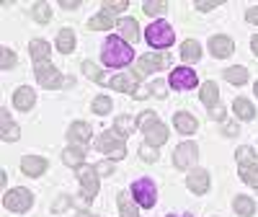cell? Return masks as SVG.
<instances>
[{
  "label": "cell",
  "instance_id": "37",
  "mask_svg": "<svg viewBox=\"0 0 258 217\" xmlns=\"http://www.w3.org/2000/svg\"><path fill=\"white\" fill-rule=\"evenodd\" d=\"M83 73L88 75L91 80H98V83H103V75L98 73V68H96L93 62H83Z\"/></svg>",
  "mask_w": 258,
  "mask_h": 217
},
{
  "label": "cell",
  "instance_id": "20",
  "mask_svg": "<svg viewBox=\"0 0 258 217\" xmlns=\"http://www.w3.org/2000/svg\"><path fill=\"white\" fill-rule=\"evenodd\" d=\"M119 36L124 41H137L140 39V24L135 18H121L119 21Z\"/></svg>",
  "mask_w": 258,
  "mask_h": 217
},
{
  "label": "cell",
  "instance_id": "39",
  "mask_svg": "<svg viewBox=\"0 0 258 217\" xmlns=\"http://www.w3.org/2000/svg\"><path fill=\"white\" fill-rule=\"evenodd\" d=\"M147 91L153 93V96H158V98H163V96H165V83H163V80H153Z\"/></svg>",
  "mask_w": 258,
  "mask_h": 217
},
{
  "label": "cell",
  "instance_id": "2",
  "mask_svg": "<svg viewBox=\"0 0 258 217\" xmlns=\"http://www.w3.org/2000/svg\"><path fill=\"white\" fill-rule=\"evenodd\" d=\"M142 132H145V140H147V145H153V147H160L165 140H168V127L158 119V114L155 112H145V114H140V119L135 122Z\"/></svg>",
  "mask_w": 258,
  "mask_h": 217
},
{
  "label": "cell",
  "instance_id": "51",
  "mask_svg": "<svg viewBox=\"0 0 258 217\" xmlns=\"http://www.w3.org/2000/svg\"><path fill=\"white\" fill-rule=\"evenodd\" d=\"M255 96H258V83H255Z\"/></svg>",
  "mask_w": 258,
  "mask_h": 217
},
{
  "label": "cell",
  "instance_id": "43",
  "mask_svg": "<svg viewBox=\"0 0 258 217\" xmlns=\"http://www.w3.org/2000/svg\"><path fill=\"white\" fill-rule=\"evenodd\" d=\"M96 171L101 173V176H106V173H111V171H114V163H111V160H103V163L96 166Z\"/></svg>",
  "mask_w": 258,
  "mask_h": 217
},
{
  "label": "cell",
  "instance_id": "40",
  "mask_svg": "<svg viewBox=\"0 0 258 217\" xmlns=\"http://www.w3.org/2000/svg\"><path fill=\"white\" fill-rule=\"evenodd\" d=\"M70 204H73V199H70V197H59V199L52 204V209H54V212H64Z\"/></svg>",
  "mask_w": 258,
  "mask_h": 217
},
{
  "label": "cell",
  "instance_id": "28",
  "mask_svg": "<svg viewBox=\"0 0 258 217\" xmlns=\"http://www.w3.org/2000/svg\"><path fill=\"white\" fill-rule=\"evenodd\" d=\"M57 49L64 52V55H70V52L75 49V34H73L70 29H62V31L57 34Z\"/></svg>",
  "mask_w": 258,
  "mask_h": 217
},
{
  "label": "cell",
  "instance_id": "8",
  "mask_svg": "<svg viewBox=\"0 0 258 217\" xmlns=\"http://www.w3.org/2000/svg\"><path fill=\"white\" fill-rule=\"evenodd\" d=\"M168 83L173 85L176 91H191V88L199 85V78H197V73H194L191 68H176L173 73H170Z\"/></svg>",
  "mask_w": 258,
  "mask_h": 217
},
{
  "label": "cell",
  "instance_id": "47",
  "mask_svg": "<svg viewBox=\"0 0 258 217\" xmlns=\"http://www.w3.org/2000/svg\"><path fill=\"white\" fill-rule=\"evenodd\" d=\"M225 132H227V137H235V135H238V127H235V124H225Z\"/></svg>",
  "mask_w": 258,
  "mask_h": 217
},
{
  "label": "cell",
  "instance_id": "25",
  "mask_svg": "<svg viewBox=\"0 0 258 217\" xmlns=\"http://www.w3.org/2000/svg\"><path fill=\"white\" fill-rule=\"evenodd\" d=\"M111 26H114V16L109 11H103V13H98V16H93L88 21V29L91 31H106V29H111Z\"/></svg>",
  "mask_w": 258,
  "mask_h": 217
},
{
  "label": "cell",
  "instance_id": "33",
  "mask_svg": "<svg viewBox=\"0 0 258 217\" xmlns=\"http://www.w3.org/2000/svg\"><path fill=\"white\" fill-rule=\"evenodd\" d=\"M34 18L39 21V24H49V18H52V11H49V6L47 3H36L34 8Z\"/></svg>",
  "mask_w": 258,
  "mask_h": 217
},
{
  "label": "cell",
  "instance_id": "4",
  "mask_svg": "<svg viewBox=\"0 0 258 217\" xmlns=\"http://www.w3.org/2000/svg\"><path fill=\"white\" fill-rule=\"evenodd\" d=\"M145 39H147L150 47H155V49H168V47L176 41V34H173V29H170V24H165V21H155V24L147 26Z\"/></svg>",
  "mask_w": 258,
  "mask_h": 217
},
{
  "label": "cell",
  "instance_id": "19",
  "mask_svg": "<svg viewBox=\"0 0 258 217\" xmlns=\"http://www.w3.org/2000/svg\"><path fill=\"white\" fill-rule=\"evenodd\" d=\"M202 101L209 106V112H217L220 108V88H217V83L207 80L202 85Z\"/></svg>",
  "mask_w": 258,
  "mask_h": 217
},
{
  "label": "cell",
  "instance_id": "34",
  "mask_svg": "<svg viewBox=\"0 0 258 217\" xmlns=\"http://www.w3.org/2000/svg\"><path fill=\"white\" fill-rule=\"evenodd\" d=\"M111 106H114V103H111L109 96H98V98L93 101V112H96L98 117H103V114H109V112H111Z\"/></svg>",
  "mask_w": 258,
  "mask_h": 217
},
{
  "label": "cell",
  "instance_id": "7",
  "mask_svg": "<svg viewBox=\"0 0 258 217\" xmlns=\"http://www.w3.org/2000/svg\"><path fill=\"white\" fill-rule=\"evenodd\" d=\"M78 179H80V186H83V199L91 202L98 194V171L91 168V166H80L78 168Z\"/></svg>",
  "mask_w": 258,
  "mask_h": 217
},
{
  "label": "cell",
  "instance_id": "23",
  "mask_svg": "<svg viewBox=\"0 0 258 217\" xmlns=\"http://www.w3.org/2000/svg\"><path fill=\"white\" fill-rule=\"evenodd\" d=\"M85 160V150L83 147H68V150H62V163L64 166H73V168H80Z\"/></svg>",
  "mask_w": 258,
  "mask_h": 217
},
{
  "label": "cell",
  "instance_id": "32",
  "mask_svg": "<svg viewBox=\"0 0 258 217\" xmlns=\"http://www.w3.org/2000/svg\"><path fill=\"white\" fill-rule=\"evenodd\" d=\"M142 11L147 16H163L168 11V3H163V0H147V3H142Z\"/></svg>",
  "mask_w": 258,
  "mask_h": 217
},
{
  "label": "cell",
  "instance_id": "12",
  "mask_svg": "<svg viewBox=\"0 0 258 217\" xmlns=\"http://www.w3.org/2000/svg\"><path fill=\"white\" fill-rule=\"evenodd\" d=\"M34 75H36V80H39L41 85H44V88H59V83H62V78H59L57 68H52L49 62L36 65V68H34Z\"/></svg>",
  "mask_w": 258,
  "mask_h": 217
},
{
  "label": "cell",
  "instance_id": "5",
  "mask_svg": "<svg viewBox=\"0 0 258 217\" xmlns=\"http://www.w3.org/2000/svg\"><path fill=\"white\" fill-rule=\"evenodd\" d=\"M3 204H6V209H11V212H16V214H24V212H29L31 204H34V194H31L29 189H24V186L11 189L6 197H3Z\"/></svg>",
  "mask_w": 258,
  "mask_h": 217
},
{
  "label": "cell",
  "instance_id": "17",
  "mask_svg": "<svg viewBox=\"0 0 258 217\" xmlns=\"http://www.w3.org/2000/svg\"><path fill=\"white\" fill-rule=\"evenodd\" d=\"M209 49H212L214 57H230L232 49H235V44H232V39H230V36L217 34V36H212V39H209Z\"/></svg>",
  "mask_w": 258,
  "mask_h": 217
},
{
  "label": "cell",
  "instance_id": "11",
  "mask_svg": "<svg viewBox=\"0 0 258 217\" xmlns=\"http://www.w3.org/2000/svg\"><path fill=\"white\" fill-rule=\"evenodd\" d=\"M140 73L135 70V73H121V75H116V78H111L109 80V85L114 91H121V93H137V85H140Z\"/></svg>",
  "mask_w": 258,
  "mask_h": 217
},
{
  "label": "cell",
  "instance_id": "48",
  "mask_svg": "<svg viewBox=\"0 0 258 217\" xmlns=\"http://www.w3.org/2000/svg\"><path fill=\"white\" fill-rule=\"evenodd\" d=\"M250 47H253V55H258V36L250 39Z\"/></svg>",
  "mask_w": 258,
  "mask_h": 217
},
{
  "label": "cell",
  "instance_id": "18",
  "mask_svg": "<svg viewBox=\"0 0 258 217\" xmlns=\"http://www.w3.org/2000/svg\"><path fill=\"white\" fill-rule=\"evenodd\" d=\"M18 135H21V129L13 124L11 114L3 108V112H0V137H3L6 142H13V140H18Z\"/></svg>",
  "mask_w": 258,
  "mask_h": 217
},
{
  "label": "cell",
  "instance_id": "24",
  "mask_svg": "<svg viewBox=\"0 0 258 217\" xmlns=\"http://www.w3.org/2000/svg\"><path fill=\"white\" fill-rule=\"evenodd\" d=\"M199 57H202V44H199V41H194V39H186L181 44V60L197 62Z\"/></svg>",
  "mask_w": 258,
  "mask_h": 217
},
{
  "label": "cell",
  "instance_id": "30",
  "mask_svg": "<svg viewBox=\"0 0 258 217\" xmlns=\"http://www.w3.org/2000/svg\"><path fill=\"white\" fill-rule=\"evenodd\" d=\"M232 207H235V212H238L240 217H253V212H255V204H253L250 197H238Z\"/></svg>",
  "mask_w": 258,
  "mask_h": 217
},
{
  "label": "cell",
  "instance_id": "1",
  "mask_svg": "<svg viewBox=\"0 0 258 217\" xmlns=\"http://www.w3.org/2000/svg\"><path fill=\"white\" fill-rule=\"evenodd\" d=\"M101 57H103V65H109V68H126L135 60V52L121 36H109L103 41Z\"/></svg>",
  "mask_w": 258,
  "mask_h": 217
},
{
  "label": "cell",
  "instance_id": "38",
  "mask_svg": "<svg viewBox=\"0 0 258 217\" xmlns=\"http://www.w3.org/2000/svg\"><path fill=\"white\" fill-rule=\"evenodd\" d=\"M140 155H142V160H145V163H155V160H158V153H155V147H153V145L140 147Z\"/></svg>",
  "mask_w": 258,
  "mask_h": 217
},
{
  "label": "cell",
  "instance_id": "13",
  "mask_svg": "<svg viewBox=\"0 0 258 217\" xmlns=\"http://www.w3.org/2000/svg\"><path fill=\"white\" fill-rule=\"evenodd\" d=\"M186 186L194 194H207L209 191V173L202 171V168H194L188 176H186Z\"/></svg>",
  "mask_w": 258,
  "mask_h": 217
},
{
  "label": "cell",
  "instance_id": "50",
  "mask_svg": "<svg viewBox=\"0 0 258 217\" xmlns=\"http://www.w3.org/2000/svg\"><path fill=\"white\" fill-rule=\"evenodd\" d=\"M168 217H191V214H168Z\"/></svg>",
  "mask_w": 258,
  "mask_h": 217
},
{
  "label": "cell",
  "instance_id": "41",
  "mask_svg": "<svg viewBox=\"0 0 258 217\" xmlns=\"http://www.w3.org/2000/svg\"><path fill=\"white\" fill-rule=\"evenodd\" d=\"M129 127H132V119H126V117H119V119H116V129H119L121 135L129 132ZM126 137H129V135H126Z\"/></svg>",
  "mask_w": 258,
  "mask_h": 217
},
{
  "label": "cell",
  "instance_id": "49",
  "mask_svg": "<svg viewBox=\"0 0 258 217\" xmlns=\"http://www.w3.org/2000/svg\"><path fill=\"white\" fill-rule=\"evenodd\" d=\"M78 217H96V214H91V212H78Z\"/></svg>",
  "mask_w": 258,
  "mask_h": 217
},
{
  "label": "cell",
  "instance_id": "31",
  "mask_svg": "<svg viewBox=\"0 0 258 217\" xmlns=\"http://www.w3.org/2000/svg\"><path fill=\"white\" fill-rule=\"evenodd\" d=\"M240 179H243L248 186H258V163L240 166Z\"/></svg>",
  "mask_w": 258,
  "mask_h": 217
},
{
  "label": "cell",
  "instance_id": "45",
  "mask_svg": "<svg viewBox=\"0 0 258 217\" xmlns=\"http://www.w3.org/2000/svg\"><path fill=\"white\" fill-rule=\"evenodd\" d=\"M245 21H248V24H255V26H258V6L250 8V11L245 13Z\"/></svg>",
  "mask_w": 258,
  "mask_h": 217
},
{
  "label": "cell",
  "instance_id": "15",
  "mask_svg": "<svg viewBox=\"0 0 258 217\" xmlns=\"http://www.w3.org/2000/svg\"><path fill=\"white\" fill-rule=\"evenodd\" d=\"M21 171H24L26 176L36 179V176H41V173L47 171V160L39 158V155H24V160H21Z\"/></svg>",
  "mask_w": 258,
  "mask_h": 217
},
{
  "label": "cell",
  "instance_id": "36",
  "mask_svg": "<svg viewBox=\"0 0 258 217\" xmlns=\"http://www.w3.org/2000/svg\"><path fill=\"white\" fill-rule=\"evenodd\" d=\"M16 65H18L16 52L8 49V47H3V60H0V68H3V70H11V68H16Z\"/></svg>",
  "mask_w": 258,
  "mask_h": 217
},
{
  "label": "cell",
  "instance_id": "27",
  "mask_svg": "<svg viewBox=\"0 0 258 217\" xmlns=\"http://www.w3.org/2000/svg\"><path fill=\"white\" fill-rule=\"evenodd\" d=\"M232 108H235V114H238V119H245V122H250V119L255 117V108H253V103H250L248 98H235Z\"/></svg>",
  "mask_w": 258,
  "mask_h": 217
},
{
  "label": "cell",
  "instance_id": "29",
  "mask_svg": "<svg viewBox=\"0 0 258 217\" xmlns=\"http://www.w3.org/2000/svg\"><path fill=\"white\" fill-rule=\"evenodd\" d=\"M225 80L232 83V85H243L248 80V70L243 68V65H235V68H227L225 70Z\"/></svg>",
  "mask_w": 258,
  "mask_h": 217
},
{
  "label": "cell",
  "instance_id": "6",
  "mask_svg": "<svg viewBox=\"0 0 258 217\" xmlns=\"http://www.w3.org/2000/svg\"><path fill=\"white\" fill-rule=\"evenodd\" d=\"M132 194H135V202H137L140 207H145V209L155 207L158 189H155V184L150 181V179H140V181H135V184H132Z\"/></svg>",
  "mask_w": 258,
  "mask_h": 217
},
{
  "label": "cell",
  "instance_id": "21",
  "mask_svg": "<svg viewBox=\"0 0 258 217\" xmlns=\"http://www.w3.org/2000/svg\"><path fill=\"white\" fill-rule=\"evenodd\" d=\"M173 124H176V129H178V132L181 135H194V132H197V119H194L191 114H186V112H178L176 117H173Z\"/></svg>",
  "mask_w": 258,
  "mask_h": 217
},
{
  "label": "cell",
  "instance_id": "10",
  "mask_svg": "<svg viewBox=\"0 0 258 217\" xmlns=\"http://www.w3.org/2000/svg\"><path fill=\"white\" fill-rule=\"evenodd\" d=\"M168 65V57L160 55V52H147L140 57V65H137V73L145 75V73H160Z\"/></svg>",
  "mask_w": 258,
  "mask_h": 217
},
{
  "label": "cell",
  "instance_id": "46",
  "mask_svg": "<svg viewBox=\"0 0 258 217\" xmlns=\"http://www.w3.org/2000/svg\"><path fill=\"white\" fill-rule=\"evenodd\" d=\"M80 3H78V0H62V3H59V8H64V11H75Z\"/></svg>",
  "mask_w": 258,
  "mask_h": 217
},
{
  "label": "cell",
  "instance_id": "26",
  "mask_svg": "<svg viewBox=\"0 0 258 217\" xmlns=\"http://www.w3.org/2000/svg\"><path fill=\"white\" fill-rule=\"evenodd\" d=\"M119 212H121V217H140V209H137V204L132 202V197H129L126 191H119Z\"/></svg>",
  "mask_w": 258,
  "mask_h": 217
},
{
  "label": "cell",
  "instance_id": "3",
  "mask_svg": "<svg viewBox=\"0 0 258 217\" xmlns=\"http://www.w3.org/2000/svg\"><path fill=\"white\" fill-rule=\"evenodd\" d=\"M126 135H121L119 129H109V132H103L96 142V150H101V153H106L111 160H121L126 155Z\"/></svg>",
  "mask_w": 258,
  "mask_h": 217
},
{
  "label": "cell",
  "instance_id": "44",
  "mask_svg": "<svg viewBox=\"0 0 258 217\" xmlns=\"http://www.w3.org/2000/svg\"><path fill=\"white\" fill-rule=\"evenodd\" d=\"M106 8H111V11H124V8H126V0H109V3H106Z\"/></svg>",
  "mask_w": 258,
  "mask_h": 217
},
{
  "label": "cell",
  "instance_id": "16",
  "mask_svg": "<svg viewBox=\"0 0 258 217\" xmlns=\"http://www.w3.org/2000/svg\"><path fill=\"white\" fill-rule=\"evenodd\" d=\"M36 103V93L29 88V85H21V88L13 93V106L18 112H29V108Z\"/></svg>",
  "mask_w": 258,
  "mask_h": 217
},
{
  "label": "cell",
  "instance_id": "14",
  "mask_svg": "<svg viewBox=\"0 0 258 217\" xmlns=\"http://www.w3.org/2000/svg\"><path fill=\"white\" fill-rule=\"evenodd\" d=\"M91 135H93V129H91L88 122H75V124H70V129H68V140H70L73 145H78V147L88 142Z\"/></svg>",
  "mask_w": 258,
  "mask_h": 217
},
{
  "label": "cell",
  "instance_id": "9",
  "mask_svg": "<svg viewBox=\"0 0 258 217\" xmlns=\"http://www.w3.org/2000/svg\"><path fill=\"white\" fill-rule=\"evenodd\" d=\"M197 158H199V147H197V142H183V145L176 147V153H173V163H176V168H191L194 163H197Z\"/></svg>",
  "mask_w": 258,
  "mask_h": 217
},
{
  "label": "cell",
  "instance_id": "22",
  "mask_svg": "<svg viewBox=\"0 0 258 217\" xmlns=\"http://www.w3.org/2000/svg\"><path fill=\"white\" fill-rule=\"evenodd\" d=\"M29 49H31V60H34V65H41V62H47L49 60V44L44 39H34L31 44H29Z\"/></svg>",
  "mask_w": 258,
  "mask_h": 217
},
{
  "label": "cell",
  "instance_id": "35",
  "mask_svg": "<svg viewBox=\"0 0 258 217\" xmlns=\"http://www.w3.org/2000/svg\"><path fill=\"white\" fill-rule=\"evenodd\" d=\"M238 163L240 166H248V163H255V153H253V147H248V145H243V147H238Z\"/></svg>",
  "mask_w": 258,
  "mask_h": 217
},
{
  "label": "cell",
  "instance_id": "42",
  "mask_svg": "<svg viewBox=\"0 0 258 217\" xmlns=\"http://www.w3.org/2000/svg\"><path fill=\"white\" fill-rule=\"evenodd\" d=\"M217 6H220V0H204V3L199 0V3H197V11H212V8H217Z\"/></svg>",
  "mask_w": 258,
  "mask_h": 217
}]
</instances>
